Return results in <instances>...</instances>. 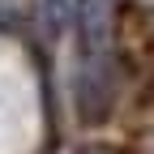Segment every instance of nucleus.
Masks as SVG:
<instances>
[{
  "label": "nucleus",
  "mask_w": 154,
  "mask_h": 154,
  "mask_svg": "<svg viewBox=\"0 0 154 154\" xmlns=\"http://www.w3.org/2000/svg\"><path fill=\"white\" fill-rule=\"evenodd\" d=\"M73 99H77V116L86 124H103L116 111L120 69H116L111 51H82V64L73 73Z\"/></svg>",
  "instance_id": "obj_1"
},
{
  "label": "nucleus",
  "mask_w": 154,
  "mask_h": 154,
  "mask_svg": "<svg viewBox=\"0 0 154 154\" xmlns=\"http://www.w3.org/2000/svg\"><path fill=\"white\" fill-rule=\"evenodd\" d=\"M73 17L82 30V51H111L116 0H73Z\"/></svg>",
  "instance_id": "obj_2"
},
{
  "label": "nucleus",
  "mask_w": 154,
  "mask_h": 154,
  "mask_svg": "<svg viewBox=\"0 0 154 154\" xmlns=\"http://www.w3.org/2000/svg\"><path fill=\"white\" fill-rule=\"evenodd\" d=\"M69 22H73V0H47V5H43V26H47V34H64Z\"/></svg>",
  "instance_id": "obj_3"
},
{
  "label": "nucleus",
  "mask_w": 154,
  "mask_h": 154,
  "mask_svg": "<svg viewBox=\"0 0 154 154\" xmlns=\"http://www.w3.org/2000/svg\"><path fill=\"white\" fill-rule=\"evenodd\" d=\"M30 13H34V0H0V26H22L30 22Z\"/></svg>",
  "instance_id": "obj_4"
},
{
  "label": "nucleus",
  "mask_w": 154,
  "mask_h": 154,
  "mask_svg": "<svg viewBox=\"0 0 154 154\" xmlns=\"http://www.w3.org/2000/svg\"><path fill=\"white\" fill-rule=\"evenodd\" d=\"M73 154H120L116 146H107V141H86V146H77Z\"/></svg>",
  "instance_id": "obj_5"
}]
</instances>
